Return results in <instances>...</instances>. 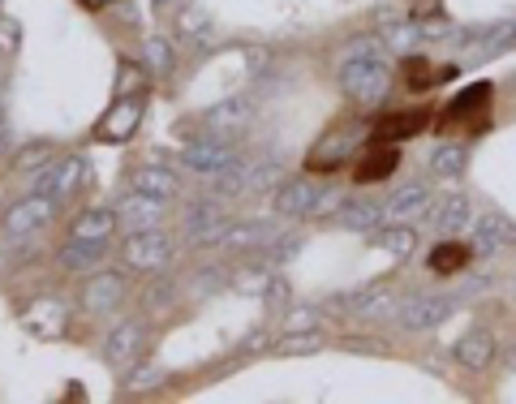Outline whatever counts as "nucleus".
Returning a JSON list of instances; mask_svg holds the SVG:
<instances>
[{"label": "nucleus", "mask_w": 516, "mask_h": 404, "mask_svg": "<svg viewBox=\"0 0 516 404\" xmlns=\"http://www.w3.org/2000/svg\"><path fill=\"white\" fill-rule=\"evenodd\" d=\"M340 86L353 104L375 108L379 99L392 91V74H387V61H362V56H344L340 65Z\"/></svg>", "instance_id": "f257e3e1"}, {"label": "nucleus", "mask_w": 516, "mask_h": 404, "mask_svg": "<svg viewBox=\"0 0 516 404\" xmlns=\"http://www.w3.org/2000/svg\"><path fill=\"white\" fill-rule=\"evenodd\" d=\"M125 267L134 271H164L172 263V241L160 233V228H147V233H129L121 245Z\"/></svg>", "instance_id": "f03ea898"}, {"label": "nucleus", "mask_w": 516, "mask_h": 404, "mask_svg": "<svg viewBox=\"0 0 516 404\" xmlns=\"http://www.w3.org/2000/svg\"><path fill=\"white\" fill-rule=\"evenodd\" d=\"M86 181H91V164H86L82 155H65V160H52L43 172H35V190L39 194H52V198L78 194Z\"/></svg>", "instance_id": "7ed1b4c3"}, {"label": "nucleus", "mask_w": 516, "mask_h": 404, "mask_svg": "<svg viewBox=\"0 0 516 404\" xmlns=\"http://www.w3.org/2000/svg\"><path fill=\"white\" fill-rule=\"evenodd\" d=\"M56 211H61V198H52V194H26L22 202H13L9 215H5V233L9 237H31L39 233L48 220H56Z\"/></svg>", "instance_id": "20e7f679"}, {"label": "nucleus", "mask_w": 516, "mask_h": 404, "mask_svg": "<svg viewBox=\"0 0 516 404\" xmlns=\"http://www.w3.org/2000/svg\"><path fill=\"white\" fill-rule=\"evenodd\" d=\"M117 220L129 233H147V228H160L164 215H168V198H155V194H142V190H129L117 198Z\"/></svg>", "instance_id": "39448f33"}, {"label": "nucleus", "mask_w": 516, "mask_h": 404, "mask_svg": "<svg viewBox=\"0 0 516 404\" xmlns=\"http://www.w3.org/2000/svg\"><path fill=\"white\" fill-rule=\"evenodd\" d=\"M452 310H456L452 297H409L405 306H400L396 319H400V327H405V331H426V327L448 323Z\"/></svg>", "instance_id": "423d86ee"}, {"label": "nucleus", "mask_w": 516, "mask_h": 404, "mask_svg": "<svg viewBox=\"0 0 516 404\" xmlns=\"http://www.w3.org/2000/svg\"><path fill=\"white\" fill-rule=\"evenodd\" d=\"M181 160L190 164L194 172H203V177H215V172H224V168L241 164V155L228 147L220 134H215V138H207V142H190V147L181 151Z\"/></svg>", "instance_id": "0eeeda50"}, {"label": "nucleus", "mask_w": 516, "mask_h": 404, "mask_svg": "<svg viewBox=\"0 0 516 404\" xmlns=\"http://www.w3.org/2000/svg\"><path fill=\"white\" fill-rule=\"evenodd\" d=\"M319 194H323V190H319L314 181H306V177L280 181V190H276V211L284 215V220H310Z\"/></svg>", "instance_id": "6e6552de"}, {"label": "nucleus", "mask_w": 516, "mask_h": 404, "mask_svg": "<svg viewBox=\"0 0 516 404\" xmlns=\"http://www.w3.org/2000/svg\"><path fill=\"white\" fill-rule=\"evenodd\" d=\"M121 297H125V280L117 271H99V276H91L82 288V310L86 314H112L121 306Z\"/></svg>", "instance_id": "1a4fd4ad"}, {"label": "nucleus", "mask_w": 516, "mask_h": 404, "mask_svg": "<svg viewBox=\"0 0 516 404\" xmlns=\"http://www.w3.org/2000/svg\"><path fill=\"white\" fill-rule=\"evenodd\" d=\"M56 263H61L65 271H74V276H82V271H99V267L108 263V241L69 237L61 245V254H56Z\"/></svg>", "instance_id": "9d476101"}, {"label": "nucleus", "mask_w": 516, "mask_h": 404, "mask_svg": "<svg viewBox=\"0 0 516 404\" xmlns=\"http://www.w3.org/2000/svg\"><path fill=\"white\" fill-rule=\"evenodd\" d=\"M138 121H142V99H138V95H121L117 104L108 108V117L99 121L95 134L104 138V142H125V138L138 129Z\"/></svg>", "instance_id": "9b49d317"}, {"label": "nucleus", "mask_w": 516, "mask_h": 404, "mask_svg": "<svg viewBox=\"0 0 516 404\" xmlns=\"http://www.w3.org/2000/svg\"><path fill=\"white\" fill-rule=\"evenodd\" d=\"M426 207H430V185L409 181L383 202V215H387V224H405V220H413V215H422Z\"/></svg>", "instance_id": "f8f14e48"}, {"label": "nucleus", "mask_w": 516, "mask_h": 404, "mask_svg": "<svg viewBox=\"0 0 516 404\" xmlns=\"http://www.w3.org/2000/svg\"><path fill=\"white\" fill-rule=\"evenodd\" d=\"M142 340H147V327H142L138 319H125V323H117L104 336V357H108V362H117V366L134 362L138 349H142Z\"/></svg>", "instance_id": "ddd939ff"}, {"label": "nucleus", "mask_w": 516, "mask_h": 404, "mask_svg": "<svg viewBox=\"0 0 516 404\" xmlns=\"http://www.w3.org/2000/svg\"><path fill=\"white\" fill-rule=\"evenodd\" d=\"M456 362H461L465 370H486L495 362V336L491 331H482V327L465 331V336L456 340Z\"/></svg>", "instance_id": "4468645a"}, {"label": "nucleus", "mask_w": 516, "mask_h": 404, "mask_svg": "<svg viewBox=\"0 0 516 404\" xmlns=\"http://www.w3.org/2000/svg\"><path fill=\"white\" fill-rule=\"evenodd\" d=\"M250 117H254V99L250 95H233V99H224L220 108L207 112V125H211V134L224 138V129H246Z\"/></svg>", "instance_id": "2eb2a0df"}, {"label": "nucleus", "mask_w": 516, "mask_h": 404, "mask_svg": "<svg viewBox=\"0 0 516 404\" xmlns=\"http://www.w3.org/2000/svg\"><path fill=\"white\" fill-rule=\"evenodd\" d=\"M383 220H387V215H383L379 202H344V207L336 211L340 228H349V233H366V237H375Z\"/></svg>", "instance_id": "dca6fc26"}, {"label": "nucleus", "mask_w": 516, "mask_h": 404, "mask_svg": "<svg viewBox=\"0 0 516 404\" xmlns=\"http://www.w3.org/2000/svg\"><path fill=\"white\" fill-rule=\"evenodd\" d=\"M129 190H142V194H155V198H177L181 181H177V172L147 164V168H134V172H129Z\"/></svg>", "instance_id": "f3484780"}, {"label": "nucleus", "mask_w": 516, "mask_h": 404, "mask_svg": "<svg viewBox=\"0 0 516 404\" xmlns=\"http://www.w3.org/2000/svg\"><path fill=\"white\" fill-rule=\"evenodd\" d=\"M426 168H430V177H439V181L465 177V147L461 142H439V147L426 155Z\"/></svg>", "instance_id": "a211bd4d"}, {"label": "nucleus", "mask_w": 516, "mask_h": 404, "mask_svg": "<svg viewBox=\"0 0 516 404\" xmlns=\"http://www.w3.org/2000/svg\"><path fill=\"white\" fill-rule=\"evenodd\" d=\"M469 215H473V207H469L465 194H448L443 202H435V228H439L443 237L465 233V228H469Z\"/></svg>", "instance_id": "6ab92c4d"}, {"label": "nucleus", "mask_w": 516, "mask_h": 404, "mask_svg": "<svg viewBox=\"0 0 516 404\" xmlns=\"http://www.w3.org/2000/svg\"><path fill=\"white\" fill-rule=\"evenodd\" d=\"M220 224H228V215H224L220 207H215V202H194V207L185 211V233H190V241H194V245L203 241L207 233H215Z\"/></svg>", "instance_id": "aec40b11"}, {"label": "nucleus", "mask_w": 516, "mask_h": 404, "mask_svg": "<svg viewBox=\"0 0 516 404\" xmlns=\"http://www.w3.org/2000/svg\"><path fill=\"white\" fill-rule=\"evenodd\" d=\"M280 181H284L280 160H254V164H241V194L271 190V185H280Z\"/></svg>", "instance_id": "412c9836"}, {"label": "nucleus", "mask_w": 516, "mask_h": 404, "mask_svg": "<svg viewBox=\"0 0 516 404\" xmlns=\"http://www.w3.org/2000/svg\"><path fill=\"white\" fill-rule=\"evenodd\" d=\"M117 211H86L74 220V233L69 237H91V241H112V233H117Z\"/></svg>", "instance_id": "4be33fe9"}, {"label": "nucleus", "mask_w": 516, "mask_h": 404, "mask_svg": "<svg viewBox=\"0 0 516 404\" xmlns=\"http://www.w3.org/2000/svg\"><path fill=\"white\" fill-rule=\"evenodd\" d=\"M26 323H31L39 336H61V331H65V310L56 306V301L43 297V301H35V306L26 310Z\"/></svg>", "instance_id": "5701e85b"}, {"label": "nucleus", "mask_w": 516, "mask_h": 404, "mask_svg": "<svg viewBox=\"0 0 516 404\" xmlns=\"http://www.w3.org/2000/svg\"><path fill=\"white\" fill-rule=\"evenodd\" d=\"M177 35L185 39V43H211L215 39V26H211V13H203L198 5H190L177 18Z\"/></svg>", "instance_id": "b1692460"}, {"label": "nucleus", "mask_w": 516, "mask_h": 404, "mask_svg": "<svg viewBox=\"0 0 516 404\" xmlns=\"http://www.w3.org/2000/svg\"><path fill=\"white\" fill-rule=\"evenodd\" d=\"M383 43L387 48H396V52H409V48H418V43H426V39H422L418 18H413V22H383Z\"/></svg>", "instance_id": "393cba45"}, {"label": "nucleus", "mask_w": 516, "mask_h": 404, "mask_svg": "<svg viewBox=\"0 0 516 404\" xmlns=\"http://www.w3.org/2000/svg\"><path fill=\"white\" fill-rule=\"evenodd\" d=\"M375 241H379L392 258H409L413 250H418V233H413L409 224H392L387 233H375Z\"/></svg>", "instance_id": "a878e982"}, {"label": "nucleus", "mask_w": 516, "mask_h": 404, "mask_svg": "<svg viewBox=\"0 0 516 404\" xmlns=\"http://www.w3.org/2000/svg\"><path fill=\"white\" fill-rule=\"evenodd\" d=\"M142 61H147V69L155 78H168L172 74V43L160 39V35H151L147 43H142Z\"/></svg>", "instance_id": "bb28decb"}, {"label": "nucleus", "mask_w": 516, "mask_h": 404, "mask_svg": "<svg viewBox=\"0 0 516 404\" xmlns=\"http://www.w3.org/2000/svg\"><path fill=\"white\" fill-rule=\"evenodd\" d=\"M301 245H306L301 237H276V241H267V245H263V250H258V254H263V263L280 267V263H293V258L301 254Z\"/></svg>", "instance_id": "cd10ccee"}, {"label": "nucleus", "mask_w": 516, "mask_h": 404, "mask_svg": "<svg viewBox=\"0 0 516 404\" xmlns=\"http://www.w3.org/2000/svg\"><path fill=\"white\" fill-rule=\"evenodd\" d=\"M465 263H469V250L465 245H452V241L430 254V271H443V276H448V271H461Z\"/></svg>", "instance_id": "c85d7f7f"}, {"label": "nucleus", "mask_w": 516, "mask_h": 404, "mask_svg": "<svg viewBox=\"0 0 516 404\" xmlns=\"http://www.w3.org/2000/svg\"><path fill=\"white\" fill-rule=\"evenodd\" d=\"M418 129H426V112H400L396 121L379 125V134L383 138H409V134H418Z\"/></svg>", "instance_id": "c756f323"}, {"label": "nucleus", "mask_w": 516, "mask_h": 404, "mask_svg": "<svg viewBox=\"0 0 516 404\" xmlns=\"http://www.w3.org/2000/svg\"><path fill=\"white\" fill-rule=\"evenodd\" d=\"M323 310L319 306H289L284 310V331H319Z\"/></svg>", "instance_id": "7c9ffc66"}, {"label": "nucleus", "mask_w": 516, "mask_h": 404, "mask_svg": "<svg viewBox=\"0 0 516 404\" xmlns=\"http://www.w3.org/2000/svg\"><path fill=\"white\" fill-rule=\"evenodd\" d=\"M323 349V336L319 331H289L280 344V353L284 357H301V353H319Z\"/></svg>", "instance_id": "2f4dec72"}, {"label": "nucleus", "mask_w": 516, "mask_h": 404, "mask_svg": "<svg viewBox=\"0 0 516 404\" xmlns=\"http://www.w3.org/2000/svg\"><path fill=\"white\" fill-rule=\"evenodd\" d=\"M400 164V151H392V147H383L379 155H375V160H370V164H362V168H357V181H379V177H387V172H392Z\"/></svg>", "instance_id": "473e14b6"}, {"label": "nucleus", "mask_w": 516, "mask_h": 404, "mask_svg": "<svg viewBox=\"0 0 516 404\" xmlns=\"http://www.w3.org/2000/svg\"><path fill=\"white\" fill-rule=\"evenodd\" d=\"M387 43L375 39V35H362V39H353L349 43V56H362V61H387Z\"/></svg>", "instance_id": "72a5a7b5"}, {"label": "nucleus", "mask_w": 516, "mask_h": 404, "mask_svg": "<svg viewBox=\"0 0 516 404\" xmlns=\"http://www.w3.org/2000/svg\"><path fill=\"white\" fill-rule=\"evenodd\" d=\"M18 48H22V26H18V18H5V13H0V52L13 56Z\"/></svg>", "instance_id": "f704fd0d"}, {"label": "nucleus", "mask_w": 516, "mask_h": 404, "mask_svg": "<svg viewBox=\"0 0 516 404\" xmlns=\"http://www.w3.org/2000/svg\"><path fill=\"white\" fill-rule=\"evenodd\" d=\"M48 164H52V147H48V142H35V147H26V155H18L22 172H35V168H48Z\"/></svg>", "instance_id": "c9c22d12"}, {"label": "nucleus", "mask_w": 516, "mask_h": 404, "mask_svg": "<svg viewBox=\"0 0 516 404\" xmlns=\"http://www.w3.org/2000/svg\"><path fill=\"white\" fill-rule=\"evenodd\" d=\"M486 95H491V86H473L469 95H461V99H456V104L448 108V117H465V112H473L478 104H486Z\"/></svg>", "instance_id": "e433bc0d"}, {"label": "nucleus", "mask_w": 516, "mask_h": 404, "mask_svg": "<svg viewBox=\"0 0 516 404\" xmlns=\"http://www.w3.org/2000/svg\"><path fill=\"white\" fill-rule=\"evenodd\" d=\"M267 276H263V271H237V288H241V293H267Z\"/></svg>", "instance_id": "4c0bfd02"}, {"label": "nucleus", "mask_w": 516, "mask_h": 404, "mask_svg": "<svg viewBox=\"0 0 516 404\" xmlns=\"http://www.w3.org/2000/svg\"><path fill=\"white\" fill-rule=\"evenodd\" d=\"M418 26H422V39H448L452 35L448 18H418Z\"/></svg>", "instance_id": "58836bf2"}, {"label": "nucleus", "mask_w": 516, "mask_h": 404, "mask_svg": "<svg viewBox=\"0 0 516 404\" xmlns=\"http://www.w3.org/2000/svg\"><path fill=\"white\" fill-rule=\"evenodd\" d=\"M164 379V370H155V366H142L134 379H129V387H147V383H160Z\"/></svg>", "instance_id": "ea45409f"}, {"label": "nucleus", "mask_w": 516, "mask_h": 404, "mask_svg": "<svg viewBox=\"0 0 516 404\" xmlns=\"http://www.w3.org/2000/svg\"><path fill=\"white\" fill-rule=\"evenodd\" d=\"M134 86H138V69H121V95H134Z\"/></svg>", "instance_id": "a19ab883"}, {"label": "nucleus", "mask_w": 516, "mask_h": 404, "mask_svg": "<svg viewBox=\"0 0 516 404\" xmlns=\"http://www.w3.org/2000/svg\"><path fill=\"white\" fill-rule=\"evenodd\" d=\"M263 344H267V336H263V331H254V336L246 340V349H263Z\"/></svg>", "instance_id": "79ce46f5"}, {"label": "nucleus", "mask_w": 516, "mask_h": 404, "mask_svg": "<svg viewBox=\"0 0 516 404\" xmlns=\"http://www.w3.org/2000/svg\"><path fill=\"white\" fill-rule=\"evenodd\" d=\"M5 151H9V125L0 121V155H5Z\"/></svg>", "instance_id": "37998d69"}, {"label": "nucleus", "mask_w": 516, "mask_h": 404, "mask_svg": "<svg viewBox=\"0 0 516 404\" xmlns=\"http://www.w3.org/2000/svg\"><path fill=\"white\" fill-rule=\"evenodd\" d=\"M82 5H91V9H104V5H112V0H82Z\"/></svg>", "instance_id": "c03bdc74"}, {"label": "nucleus", "mask_w": 516, "mask_h": 404, "mask_svg": "<svg viewBox=\"0 0 516 404\" xmlns=\"http://www.w3.org/2000/svg\"><path fill=\"white\" fill-rule=\"evenodd\" d=\"M151 5H155V9H172V5H177V0H151Z\"/></svg>", "instance_id": "a18cd8bd"}, {"label": "nucleus", "mask_w": 516, "mask_h": 404, "mask_svg": "<svg viewBox=\"0 0 516 404\" xmlns=\"http://www.w3.org/2000/svg\"><path fill=\"white\" fill-rule=\"evenodd\" d=\"M5 95H9V91H5V78H0V108H5Z\"/></svg>", "instance_id": "49530a36"}, {"label": "nucleus", "mask_w": 516, "mask_h": 404, "mask_svg": "<svg viewBox=\"0 0 516 404\" xmlns=\"http://www.w3.org/2000/svg\"><path fill=\"white\" fill-rule=\"evenodd\" d=\"M508 366H512V370H516V353H512V362H508Z\"/></svg>", "instance_id": "de8ad7c7"}, {"label": "nucleus", "mask_w": 516, "mask_h": 404, "mask_svg": "<svg viewBox=\"0 0 516 404\" xmlns=\"http://www.w3.org/2000/svg\"><path fill=\"white\" fill-rule=\"evenodd\" d=\"M512 48H516V31H512Z\"/></svg>", "instance_id": "09e8293b"}, {"label": "nucleus", "mask_w": 516, "mask_h": 404, "mask_svg": "<svg viewBox=\"0 0 516 404\" xmlns=\"http://www.w3.org/2000/svg\"><path fill=\"white\" fill-rule=\"evenodd\" d=\"M0 267H5V254H0Z\"/></svg>", "instance_id": "8fccbe9b"}]
</instances>
